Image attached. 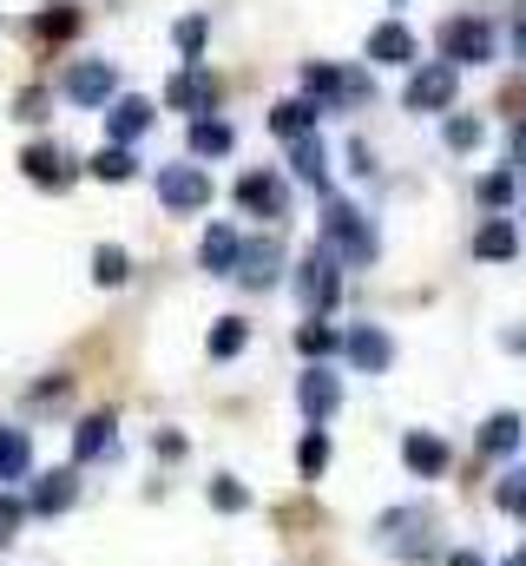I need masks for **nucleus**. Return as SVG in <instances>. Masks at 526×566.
I'll use <instances>...</instances> for the list:
<instances>
[{"instance_id":"f257e3e1","label":"nucleus","mask_w":526,"mask_h":566,"mask_svg":"<svg viewBox=\"0 0 526 566\" xmlns=\"http://www.w3.org/2000/svg\"><path fill=\"white\" fill-rule=\"evenodd\" d=\"M323 251L336 258V264H376V231H369V218L349 205V198H329L323 205Z\"/></svg>"},{"instance_id":"f03ea898","label":"nucleus","mask_w":526,"mask_h":566,"mask_svg":"<svg viewBox=\"0 0 526 566\" xmlns=\"http://www.w3.org/2000/svg\"><path fill=\"white\" fill-rule=\"evenodd\" d=\"M296 296H303V310H329V303L343 296V264H336L329 251H309V258L296 264Z\"/></svg>"},{"instance_id":"7ed1b4c3","label":"nucleus","mask_w":526,"mask_h":566,"mask_svg":"<svg viewBox=\"0 0 526 566\" xmlns=\"http://www.w3.org/2000/svg\"><path fill=\"white\" fill-rule=\"evenodd\" d=\"M441 53H448V66L454 60H494V27L487 20H474V13H461V20H441Z\"/></svg>"},{"instance_id":"20e7f679","label":"nucleus","mask_w":526,"mask_h":566,"mask_svg":"<svg viewBox=\"0 0 526 566\" xmlns=\"http://www.w3.org/2000/svg\"><path fill=\"white\" fill-rule=\"evenodd\" d=\"M158 198H165V211H204L211 205V178L198 165H165L158 171Z\"/></svg>"},{"instance_id":"39448f33","label":"nucleus","mask_w":526,"mask_h":566,"mask_svg":"<svg viewBox=\"0 0 526 566\" xmlns=\"http://www.w3.org/2000/svg\"><path fill=\"white\" fill-rule=\"evenodd\" d=\"M336 402H343V376H336V369H323V363H309V369L296 376V409H303L309 422H329V416H336Z\"/></svg>"},{"instance_id":"423d86ee","label":"nucleus","mask_w":526,"mask_h":566,"mask_svg":"<svg viewBox=\"0 0 526 566\" xmlns=\"http://www.w3.org/2000/svg\"><path fill=\"white\" fill-rule=\"evenodd\" d=\"M343 356H349V369L382 376V369L394 363V343L376 329V323H349V329H343Z\"/></svg>"},{"instance_id":"0eeeda50","label":"nucleus","mask_w":526,"mask_h":566,"mask_svg":"<svg viewBox=\"0 0 526 566\" xmlns=\"http://www.w3.org/2000/svg\"><path fill=\"white\" fill-rule=\"evenodd\" d=\"M303 86H309L316 99H329V106L369 99V73H336V66H323V60H309V66H303Z\"/></svg>"},{"instance_id":"6e6552de","label":"nucleus","mask_w":526,"mask_h":566,"mask_svg":"<svg viewBox=\"0 0 526 566\" xmlns=\"http://www.w3.org/2000/svg\"><path fill=\"white\" fill-rule=\"evenodd\" d=\"M20 171H27L33 185H46V191H66V185L80 178L73 151H60V145H27V151H20Z\"/></svg>"},{"instance_id":"1a4fd4ad","label":"nucleus","mask_w":526,"mask_h":566,"mask_svg":"<svg viewBox=\"0 0 526 566\" xmlns=\"http://www.w3.org/2000/svg\"><path fill=\"white\" fill-rule=\"evenodd\" d=\"M165 106H171V113H191V119H204V113L218 106V86H211V73H198V66L171 73V86H165Z\"/></svg>"},{"instance_id":"9d476101","label":"nucleus","mask_w":526,"mask_h":566,"mask_svg":"<svg viewBox=\"0 0 526 566\" xmlns=\"http://www.w3.org/2000/svg\"><path fill=\"white\" fill-rule=\"evenodd\" d=\"M448 99H454V66H448V60L414 66V80H408V113H441Z\"/></svg>"},{"instance_id":"9b49d317","label":"nucleus","mask_w":526,"mask_h":566,"mask_svg":"<svg viewBox=\"0 0 526 566\" xmlns=\"http://www.w3.org/2000/svg\"><path fill=\"white\" fill-rule=\"evenodd\" d=\"M231 277H244L251 290H270V283L283 277V244L276 238H244V251H238V271Z\"/></svg>"},{"instance_id":"f8f14e48","label":"nucleus","mask_w":526,"mask_h":566,"mask_svg":"<svg viewBox=\"0 0 526 566\" xmlns=\"http://www.w3.org/2000/svg\"><path fill=\"white\" fill-rule=\"evenodd\" d=\"M66 99H80V106L113 99V66H106V60H73V66H66Z\"/></svg>"},{"instance_id":"ddd939ff","label":"nucleus","mask_w":526,"mask_h":566,"mask_svg":"<svg viewBox=\"0 0 526 566\" xmlns=\"http://www.w3.org/2000/svg\"><path fill=\"white\" fill-rule=\"evenodd\" d=\"M238 211H251V218H283V178L244 171V178H238Z\"/></svg>"},{"instance_id":"4468645a","label":"nucleus","mask_w":526,"mask_h":566,"mask_svg":"<svg viewBox=\"0 0 526 566\" xmlns=\"http://www.w3.org/2000/svg\"><path fill=\"white\" fill-rule=\"evenodd\" d=\"M238 251H244V238H238L231 224H211V231H204V251H198V264H204L211 277H231V271H238Z\"/></svg>"},{"instance_id":"2eb2a0df","label":"nucleus","mask_w":526,"mask_h":566,"mask_svg":"<svg viewBox=\"0 0 526 566\" xmlns=\"http://www.w3.org/2000/svg\"><path fill=\"white\" fill-rule=\"evenodd\" d=\"M401 454H408V468H414V474H428V481H434V474H448V461H454V454H448V441H441V434H421V428H414V434H401Z\"/></svg>"},{"instance_id":"dca6fc26","label":"nucleus","mask_w":526,"mask_h":566,"mask_svg":"<svg viewBox=\"0 0 526 566\" xmlns=\"http://www.w3.org/2000/svg\"><path fill=\"white\" fill-rule=\"evenodd\" d=\"M73 494H80L73 468H53V474H40V488L27 494V507H33V514H66V507H73Z\"/></svg>"},{"instance_id":"f3484780","label":"nucleus","mask_w":526,"mask_h":566,"mask_svg":"<svg viewBox=\"0 0 526 566\" xmlns=\"http://www.w3.org/2000/svg\"><path fill=\"white\" fill-rule=\"evenodd\" d=\"M145 126H151V99H138V93L113 99V113H106V133H113V145H132Z\"/></svg>"},{"instance_id":"a211bd4d","label":"nucleus","mask_w":526,"mask_h":566,"mask_svg":"<svg viewBox=\"0 0 526 566\" xmlns=\"http://www.w3.org/2000/svg\"><path fill=\"white\" fill-rule=\"evenodd\" d=\"M369 60H376V66H408V60H414V33H408L401 20L376 27V33H369Z\"/></svg>"},{"instance_id":"6ab92c4d","label":"nucleus","mask_w":526,"mask_h":566,"mask_svg":"<svg viewBox=\"0 0 526 566\" xmlns=\"http://www.w3.org/2000/svg\"><path fill=\"white\" fill-rule=\"evenodd\" d=\"M520 251V231L507 224V218H487L481 224V238H474V258H487V264H507Z\"/></svg>"},{"instance_id":"aec40b11","label":"nucleus","mask_w":526,"mask_h":566,"mask_svg":"<svg viewBox=\"0 0 526 566\" xmlns=\"http://www.w3.org/2000/svg\"><path fill=\"white\" fill-rule=\"evenodd\" d=\"M309 126H316V106H309V99L270 106V133H276V139H309Z\"/></svg>"},{"instance_id":"412c9836","label":"nucleus","mask_w":526,"mask_h":566,"mask_svg":"<svg viewBox=\"0 0 526 566\" xmlns=\"http://www.w3.org/2000/svg\"><path fill=\"white\" fill-rule=\"evenodd\" d=\"M514 448H520V416L514 409H501V416L481 422V454H514Z\"/></svg>"},{"instance_id":"4be33fe9","label":"nucleus","mask_w":526,"mask_h":566,"mask_svg":"<svg viewBox=\"0 0 526 566\" xmlns=\"http://www.w3.org/2000/svg\"><path fill=\"white\" fill-rule=\"evenodd\" d=\"M290 165H296L303 185H316V191L329 185V158H323V145L316 139H290Z\"/></svg>"},{"instance_id":"5701e85b","label":"nucleus","mask_w":526,"mask_h":566,"mask_svg":"<svg viewBox=\"0 0 526 566\" xmlns=\"http://www.w3.org/2000/svg\"><path fill=\"white\" fill-rule=\"evenodd\" d=\"M113 448V416H86V422L73 428V454L80 461H93V454H106Z\"/></svg>"},{"instance_id":"b1692460","label":"nucleus","mask_w":526,"mask_h":566,"mask_svg":"<svg viewBox=\"0 0 526 566\" xmlns=\"http://www.w3.org/2000/svg\"><path fill=\"white\" fill-rule=\"evenodd\" d=\"M191 151L198 158H224L231 151V126L224 119H191Z\"/></svg>"},{"instance_id":"393cba45","label":"nucleus","mask_w":526,"mask_h":566,"mask_svg":"<svg viewBox=\"0 0 526 566\" xmlns=\"http://www.w3.org/2000/svg\"><path fill=\"white\" fill-rule=\"evenodd\" d=\"M86 165H93V178H106V185H126L132 178V151L126 145H106V151H93Z\"/></svg>"},{"instance_id":"a878e982","label":"nucleus","mask_w":526,"mask_h":566,"mask_svg":"<svg viewBox=\"0 0 526 566\" xmlns=\"http://www.w3.org/2000/svg\"><path fill=\"white\" fill-rule=\"evenodd\" d=\"M244 343H251V323H244V316H224V323L211 329V356H218V363H224V356H238Z\"/></svg>"},{"instance_id":"bb28decb","label":"nucleus","mask_w":526,"mask_h":566,"mask_svg":"<svg viewBox=\"0 0 526 566\" xmlns=\"http://www.w3.org/2000/svg\"><path fill=\"white\" fill-rule=\"evenodd\" d=\"M296 349L316 363V356H329V349H343V329H329V323H303L296 329Z\"/></svg>"},{"instance_id":"cd10ccee","label":"nucleus","mask_w":526,"mask_h":566,"mask_svg":"<svg viewBox=\"0 0 526 566\" xmlns=\"http://www.w3.org/2000/svg\"><path fill=\"white\" fill-rule=\"evenodd\" d=\"M20 474H27V434L0 428V481H20Z\"/></svg>"},{"instance_id":"c85d7f7f","label":"nucleus","mask_w":526,"mask_h":566,"mask_svg":"<svg viewBox=\"0 0 526 566\" xmlns=\"http://www.w3.org/2000/svg\"><path fill=\"white\" fill-rule=\"evenodd\" d=\"M93 277L106 283V290H113V283H126L132 277V258L119 251V244H99V251H93Z\"/></svg>"},{"instance_id":"c756f323","label":"nucleus","mask_w":526,"mask_h":566,"mask_svg":"<svg viewBox=\"0 0 526 566\" xmlns=\"http://www.w3.org/2000/svg\"><path fill=\"white\" fill-rule=\"evenodd\" d=\"M494 501H501V514L526 521V468H507V481L494 488Z\"/></svg>"},{"instance_id":"7c9ffc66","label":"nucleus","mask_w":526,"mask_h":566,"mask_svg":"<svg viewBox=\"0 0 526 566\" xmlns=\"http://www.w3.org/2000/svg\"><path fill=\"white\" fill-rule=\"evenodd\" d=\"M421 527H428V514H421V507H408V514H389V521H382V534H389L394 547H401V541L414 547V541H421Z\"/></svg>"},{"instance_id":"2f4dec72","label":"nucleus","mask_w":526,"mask_h":566,"mask_svg":"<svg viewBox=\"0 0 526 566\" xmlns=\"http://www.w3.org/2000/svg\"><path fill=\"white\" fill-rule=\"evenodd\" d=\"M80 27V7H46L40 20H33V33H46V40H66Z\"/></svg>"},{"instance_id":"473e14b6","label":"nucleus","mask_w":526,"mask_h":566,"mask_svg":"<svg viewBox=\"0 0 526 566\" xmlns=\"http://www.w3.org/2000/svg\"><path fill=\"white\" fill-rule=\"evenodd\" d=\"M204 33H211V20H204V13H185V20H178V27H171V40H178V46H185V53H191V60H198V53H204Z\"/></svg>"},{"instance_id":"72a5a7b5","label":"nucleus","mask_w":526,"mask_h":566,"mask_svg":"<svg viewBox=\"0 0 526 566\" xmlns=\"http://www.w3.org/2000/svg\"><path fill=\"white\" fill-rule=\"evenodd\" d=\"M441 139L454 145V151H474V145H481V119H467V113H461V119H448V126H441Z\"/></svg>"},{"instance_id":"f704fd0d","label":"nucleus","mask_w":526,"mask_h":566,"mask_svg":"<svg viewBox=\"0 0 526 566\" xmlns=\"http://www.w3.org/2000/svg\"><path fill=\"white\" fill-rule=\"evenodd\" d=\"M481 205H487V211L514 205V178H507V171H487V178H481Z\"/></svg>"},{"instance_id":"c9c22d12","label":"nucleus","mask_w":526,"mask_h":566,"mask_svg":"<svg viewBox=\"0 0 526 566\" xmlns=\"http://www.w3.org/2000/svg\"><path fill=\"white\" fill-rule=\"evenodd\" d=\"M211 507H218V514H238V507H251V494H244L238 481H211Z\"/></svg>"},{"instance_id":"e433bc0d","label":"nucleus","mask_w":526,"mask_h":566,"mask_svg":"<svg viewBox=\"0 0 526 566\" xmlns=\"http://www.w3.org/2000/svg\"><path fill=\"white\" fill-rule=\"evenodd\" d=\"M296 461H303V474H323V461H329V441H323V434H303Z\"/></svg>"},{"instance_id":"4c0bfd02","label":"nucleus","mask_w":526,"mask_h":566,"mask_svg":"<svg viewBox=\"0 0 526 566\" xmlns=\"http://www.w3.org/2000/svg\"><path fill=\"white\" fill-rule=\"evenodd\" d=\"M13 113H20L27 126H40V119H46V93H40V86H33V93H20V99H13Z\"/></svg>"},{"instance_id":"58836bf2","label":"nucleus","mask_w":526,"mask_h":566,"mask_svg":"<svg viewBox=\"0 0 526 566\" xmlns=\"http://www.w3.org/2000/svg\"><path fill=\"white\" fill-rule=\"evenodd\" d=\"M27 521V501H13V494H0V541H13V527Z\"/></svg>"},{"instance_id":"ea45409f","label":"nucleus","mask_w":526,"mask_h":566,"mask_svg":"<svg viewBox=\"0 0 526 566\" xmlns=\"http://www.w3.org/2000/svg\"><path fill=\"white\" fill-rule=\"evenodd\" d=\"M514 46H520V60H526V0H520V13H514Z\"/></svg>"},{"instance_id":"a19ab883","label":"nucleus","mask_w":526,"mask_h":566,"mask_svg":"<svg viewBox=\"0 0 526 566\" xmlns=\"http://www.w3.org/2000/svg\"><path fill=\"white\" fill-rule=\"evenodd\" d=\"M448 566H487V560H481V554H467V547H461V554H448Z\"/></svg>"},{"instance_id":"79ce46f5","label":"nucleus","mask_w":526,"mask_h":566,"mask_svg":"<svg viewBox=\"0 0 526 566\" xmlns=\"http://www.w3.org/2000/svg\"><path fill=\"white\" fill-rule=\"evenodd\" d=\"M514 158H520V165H526V126H520V133H514Z\"/></svg>"},{"instance_id":"37998d69","label":"nucleus","mask_w":526,"mask_h":566,"mask_svg":"<svg viewBox=\"0 0 526 566\" xmlns=\"http://www.w3.org/2000/svg\"><path fill=\"white\" fill-rule=\"evenodd\" d=\"M507 566H526V547H520V554H507Z\"/></svg>"}]
</instances>
